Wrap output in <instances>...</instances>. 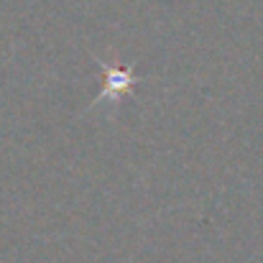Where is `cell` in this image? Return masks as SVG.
<instances>
[{
  "instance_id": "obj_1",
  "label": "cell",
  "mask_w": 263,
  "mask_h": 263,
  "mask_svg": "<svg viewBox=\"0 0 263 263\" xmlns=\"http://www.w3.org/2000/svg\"><path fill=\"white\" fill-rule=\"evenodd\" d=\"M97 64H100V69H102V92L95 97L92 107L102 105L105 100H112V102H115L118 97L130 95L133 87L138 85V74L133 72V67L120 69V67H107V64H102V62H97Z\"/></svg>"
}]
</instances>
